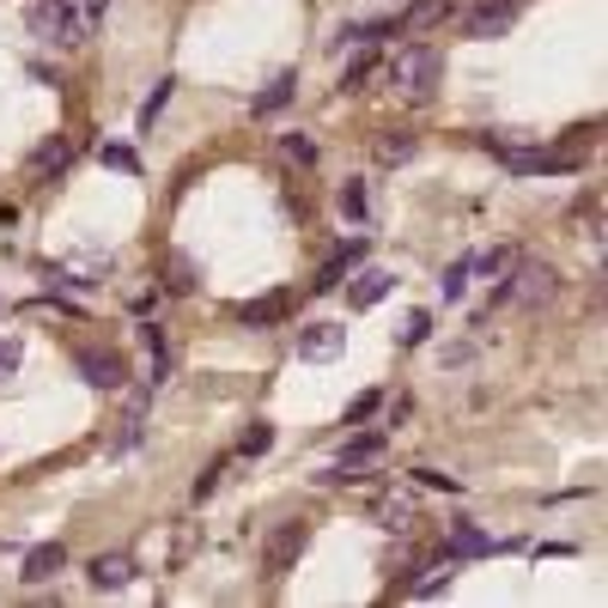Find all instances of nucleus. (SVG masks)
<instances>
[{
  "instance_id": "1",
  "label": "nucleus",
  "mask_w": 608,
  "mask_h": 608,
  "mask_svg": "<svg viewBox=\"0 0 608 608\" xmlns=\"http://www.w3.org/2000/svg\"><path fill=\"white\" fill-rule=\"evenodd\" d=\"M25 19H31V31H37V37L55 43V49H74V43L92 37V19H86L74 0H31Z\"/></svg>"
},
{
  "instance_id": "2",
  "label": "nucleus",
  "mask_w": 608,
  "mask_h": 608,
  "mask_svg": "<svg viewBox=\"0 0 608 608\" xmlns=\"http://www.w3.org/2000/svg\"><path fill=\"white\" fill-rule=\"evenodd\" d=\"M390 80H396L408 98H432L438 80H444V55H438L432 43H408V49L390 61Z\"/></svg>"
},
{
  "instance_id": "3",
  "label": "nucleus",
  "mask_w": 608,
  "mask_h": 608,
  "mask_svg": "<svg viewBox=\"0 0 608 608\" xmlns=\"http://www.w3.org/2000/svg\"><path fill=\"white\" fill-rule=\"evenodd\" d=\"M493 153H499V165L505 171H517V177H560V171H572L578 165V153H542V146H529V140H487Z\"/></svg>"
},
{
  "instance_id": "4",
  "label": "nucleus",
  "mask_w": 608,
  "mask_h": 608,
  "mask_svg": "<svg viewBox=\"0 0 608 608\" xmlns=\"http://www.w3.org/2000/svg\"><path fill=\"white\" fill-rule=\"evenodd\" d=\"M505 268H511V286H505V299L529 304V311H542V304L560 292V274H554L548 262H536V256H523V262H505Z\"/></svg>"
},
{
  "instance_id": "5",
  "label": "nucleus",
  "mask_w": 608,
  "mask_h": 608,
  "mask_svg": "<svg viewBox=\"0 0 608 608\" xmlns=\"http://www.w3.org/2000/svg\"><path fill=\"white\" fill-rule=\"evenodd\" d=\"M517 19H523V7H517V0H475V7H463V37H475V43L511 37Z\"/></svg>"
},
{
  "instance_id": "6",
  "label": "nucleus",
  "mask_w": 608,
  "mask_h": 608,
  "mask_svg": "<svg viewBox=\"0 0 608 608\" xmlns=\"http://www.w3.org/2000/svg\"><path fill=\"white\" fill-rule=\"evenodd\" d=\"M74 371H80L92 390H122L128 384V365H122V353H110V347H74Z\"/></svg>"
},
{
  "instance_id": "7",
  "label": "nucleus",
  "mask_w": 608,
  "mask_h": 608,
  "mask_svg": "<svg viewBox=\"0 0 608 608\" xmlns=\"http://www.w3.org/2000/svg\"><path fill=\"white\" fill-rule=\"evenodd\" d=\"M299 554H304V523H274V529H268V548H262L268 578L292 572V560H299Z\"/></svg>"
},
{
  "instance_id": "8",
  "label": "nucleus",
  "mask_w": 608,
  "mask_h": 608,
  "mask_svg": "<svg viewBox=\"0 0 608 608\" xmlns=\"http://www.w3.org/2000/svg\"><path fill=\"white\" fill-rule=\"evenodd\" d=\"M347 353V329L341 323H311V329L299 335V359H311V365H329V359Z\"/></svg>"
},
{
  "instance_id": "9",
  "label": "nucleus",
  "mask_w": 608,
  "mask_h": 608,
  "mask_svg": "<svg viewBox=\"0 0 608 608\" xmlns=\"http://www.w3.org/2000/svg\"><path fill=\"white\" fill-rule=\"evenodd\" d=\"M371 517H378V523H384L390 536H414V529L426 523V517H420V505H414V499H402V493H378V499H371Z\"/></svg>"
},
{
  "instance_id": "10",
  "label": "nucleus",
  "mask_w": 608,
  "mask_h": 608,
  "mask_svg": "<svg viewBox=\"0 0 608 608\" xmlns=\"http://www.w3.org/2000/svg\"><path fill=\"white\" fill-rule=\"evenodd\" d=\"M61 566H67V548L61 542H37V548H25V560H19V578H25V584H49Z\"/></svg>"
},
{
  "instance_id": "11",
  "label": "nucleus",
  "mask_w": 608,
  "mask_h": 608,
  "mask_svg": "<svg viewBox=\"0 0 608 608\" xmlns=\"http://www.w3.org/2000/svg\"><path fill=\"white\" fill-rule=\"evenodd\" d=\"M292 311V292H262V299L238 304V323L244 329H268V323H280Z\"/></svg>"
},
{
  "instance_id": "12",
  "label": "nucleus",
  "mask_w": 608,
  "mask_h": 608,
  "mask_svg": "<svg viewBox=\"0 0 608 608\" xmlns=\"http://www.w3.org/2000/svg\"><path fill=\"white\" fill-rule=\"evenodd\" d=\"M390 286H396V274H384V268H359L353 286H347V299L359 304V311H371V304H384Z\"/></svg>"
},
{
  "instance_id": "13",
  "label": "nucleus",
  "mask_w": 608,
  "mask_h": 608,
  "mask_svg": "<svg viewBox=\"0 0 608 608\" xmlns=\"http://www.w3.org/2000/svg\"><path fill=\"white\" fill-rule=\"evenodd\" d=\"M92 584L98 590H122V584H134V560L128 554H98L92 560Z\"/></svg>"
},
{
  "instance_id": "14",
  "label": "nucleus",
  "mask_w": 608,
  "mask_h": 608,
  "mask_svg": "<svg viewBox=\"0 0 608 608\" xmlns=\"http://www.w3.org/2000/svg\"><path fill=\"white\" fill-rule=\"evenodd\" d=\"M61 274L80 280V286H98V280L110 274V256L104 250H80V256H67V262H61Z\"/></svg>"
},
{
  "instance_id": "15",
  "label": "nucleus",
  "mask_w": 608,
  "mask_h": 608,
  "mask_svg": "<svg viewBox=\"0 0 608 608\" xmlns=\"http://www.w3.org/2000/svg\"><path fill=\"white\" fill-rule=\"evenodd\" d=\"M493 548H499V542H493L487 529H475V523L450 529V554H457V560H481V554H493Z\"/></svg>"
},
{
  "instance_id": "16",
  "label": "nucleus",
  "mask_w": 608,
  "mask_h": 608,
  "mask_svg": "<svg viewBox=\"0 0 608 608\" xmlns=\"http://www.w3.org/2000/svg\"><path fill=\"white\" fill-rule=\"evenodd\" d=\"M67 159H74V140H67V134H55V140H43V146H37V159H31V177H55Z\"/></svg>"
},
{
  "instance_id": "17",
  "label": "nucleus",
  "mask_w": 608,
  "mask_h": 608,
  "mask_svg": "<svg viewBox=\"0 0 608 608\" xmlns=\"http://www.w3.org/2000/svg\"><path fill=\"white\" fill-rule=\"evenodd\" d=\"M140 341H146V353H153V384H165V378H171V347H165V329H159V323H140Z\"/></svg>"
},
{
  "instance_id": "18",
  "label": "nucleus",
  "mask_w": 608,
  "mask_h": 608,
  "mask_svg": "<svg viewBox=\"0 0 608 608\" xmlns=\"http://www.w3.org/2000/svg\"><path fill=\"white\" fill-rule=\"evenodd\" d=\"M292 104V74H274V80L262 86V92H256V116H274V110H286Z\"/></svg>"
},
{
  "instance_id": "19",
  "label": "nucleus",
  "mask_w": 608,
  "mask_h": 608,
  "mask_svg": "<svg viewBox=\"0 0 608 608\" xmlns=\"http://www.w3.org/2000/svg\"><path fill=\"white\" fill-rule=\"evenodd\" d=\"M359 256H365V244H359V238H353V244H341V250H335V256H329V262H323V274H317V292H329V286H335V280H341V274H347V268H353V262H359Z\"/></svg>"
},
{
  "instance_id": "20",
  "label": "nucleus",
  "mask_w": 608,
  "mask_h": 608,
  "mask_svg": "<svg viewBox=\"0 0 608 608\" xmlns=\"http://www.w3.org/2000/svg\"><path fill=\"white\" fill-rule=\"evenodd\" d=\"M159 286L165 292H195V268H189V256H165V268H159Z\"/></svg>"
},
{
  "instance_id": "21",
  "label": "nucleus",
  "mask_w": 608,
  "mask_h": 608,
  "mask_svg": "<svg viewBox=\"0 0 608 608\" xmlns=\"http://www.w3.org/2000/svg\"><path fill=\"white\" fill-rule=\"evenodd\" d=\"M378 74V55H371V43H365V55H353L347 61V74H341V92H365V80Z\"/></svg>"
},
{
  "instance_id": "22",
  "label": "nucleus",
  "mask_w": 608,
  "mask_h": 608,
  "mask_svg": "<svg viewBox=\"0 0 608 608\" xmlns=\"http://www.w3.org/2000/svg\"><path fill=\"white\" fill-rule=\"evenodd\" d=\"M444 13H450L444 0H420V7H408V13L396 19V25H402V31H426V25H438Z\"/></svg>"
},
{
  "instance_id": "23",
  "label": "nucleus",
  "mask_w": 608,
  "mask_h": 608,
  "mask_svg": "<svg viewBox=\"0 0 608 608\" xmlns=\"http://www.w3.org/2000/svg\"><path fill=\"white\" fill-rule=\"evenodd\" d=\"M450 572H457V554H444V560H432V566H426V578L414 584V596H438L450 584Z\"/></svg>"
},
{
  "instance_id": "24",
  "label": "nucleus",
  "mask_w": 608,
  "mask_h": 608,
  "mask_svg": "<svg viewBox=\"0 0 608 608\" xmlns=\"http://www.w3.org/2000/svg\"><path fill=\"white\" fill-rule=\"evenodd\" d=\"M414 159V134H384L378 140V165H408Z\"/></svg>"
},
{
  "instance_id": "25",
  "label": "nucleus",
  "mask_w": 608,
  "mask_h": 608,
  "mask_svg": "<svg viewBox=\"0 0 608 608\" xmlns=\"http://www.w3.org/2000/svg\"><path fill=\"white\" fill-rule=\"evenodd\" d=\"M371 457H384V432H353L347 438V463H371Z\"/></svg>"
},
{
  "instance_id": "26",
  "label": "nucleus",
  "mask_w": 608,
  "mask_h": 608,
  "mask_svg": "<svg viewBox=\"0 0 608 608\" xmlns=\"http://www.w3.org/2000/svg\"><path fill=\"white\" fill-rule=\"evenodd\" d=\"M341 213H347V219H371V189L359 183V177L341 189Z\"/></svg>"
},
{
  "instance_id": "27",
  "label": "nucleus",
  "mask_w": 608,
  "mask_h": 608,
  "mask_svg": "<svg viewBox=\"0 0 608 608\" xmlns=\"http://www.w3.org/2000/svg\"><path fill=\"white\" fill-rule=\"evenodd\" d=\"M280 153H286L292 165H317V140H311V134H286V140H280Z\"/></svg>"
},
{
  "instance_id": "28",
  "label": "nucleus",
  "mask_w": 608,
  "mask_h": 608,
  "mask_svg": "<svg viewBox=\"0 0 608 608\" xmlns=\"http://www.w3.org/2000/svg\"><path fill=\"white\" fill-rule=\"evenodd\" d=\"M469 274H475V262H469V256H463V262H450V268H444V299H463Z\"/></svg>"
},
{
  "instance_id": "29",
  "label": "nucleus",
  "mask_w": 608,
  "mask_h": 608,
  "mask_svg": "<svg viewBox=\"0 0 608 608\" xmlns=\"http://www.w3.org/2000/svg\"><path fill=\"white\" fill-rule=\"evenodd\" d=\"M378 402H384V396H378V390H359V396H353V402H347V426H359V420H371V414H378Z\"/></svg>"
},
{
  "instance_id": "30",
  "label": "nucleus",
  "mask_w": 608,
  "mask_h": 608,
  "mask_svg": "<svg viewBox=\"0 0 608 608\" xmlns=\"http://www.w3.org/2000/svg\"><path fill=\"white\" fill-rule=\"evenodd\" d=\"M268 444H274V426H268V420H256L250 432H244V444H238V450H244V457H262Z\"/></svg>"
},
{
  "instance_id": "31",
  "label": "nucleus",
  "mask_w": 608,
  "mask_h": 608,
  "mask_svg": "<svg viewBox=\"0 0 608 608\" xmlns=\"http://www.w3.org/2000/svg\"><path fill=\"white\" fill-rule=\"evenodd\" d=\"M426 335H432V317H426V311H414V317L396 329V341H402V347H414V341H426Z\"/></svg>"
},
{
  "instance_id": "32",
  "label": "nucleus",
  "mask_w": 608,
  "mask_h": 608,
  "mask_svg": "<svg viewBox=\"0 0 608 608\" xmlns=\"http://www.w3.org/2000/svg\"><path fill=\"white\" fill-rule=\"evenodd\" d=\"M323 487H353V481H365V475H359V463H335V469H323Z\"/></svg>"
},
{
  "instance_id": "33",
  "label": "nucleus",
  "mask_w": 608,
  "mask_h": 608,
  "mask_svg": "<svg viewBox=\"0 0 608 608\" xmlns=\"http://www.w3.org/2000/svg\"><path fill=\"white\" fill-rule=\"evenodd\" d=\"M98 159H104V165H110V171H128V177H134V171H140V159H134L128 146H104V153H98Z\"/></svg>"
},
{
  "instance_id": "34",
  "label": "nucleus",
  "mask_w": 608,
  "mask_h": 608,
  "mask_svg": "<svg viewBox=\"0 0 608 608\" xmlns=\"http://www.w3.org/2000/svg\"><path fill=\"white\" fill-rule=\"evenodd\" d=\"M171 92H177V80H159V92L146 98V110H140V122H153V116H159V110H165V104H171Z\"/></svg>"
},
{
  "instance_id": "35",
  "label": "nucleus",
  "mask_w": 608,
  "mask_h": 608,
  "mask_svg": "<svg viewBox=\"0 0 608 608\" xmlns=\"http://www.w3.org/2000/svg\"><path fill=\"white\" fill-rule=\"evenodd\" d=\"M414 481L432 487V493H457V475H438V469H414Z\"/></svg>"
},
{
  "instance_id": "36",
  "label": "nucleus",
  "mask_w": 608,
  "mask_h": 608,
  "mask_svg": "<svg viewBox=\"0 0 608 608\" xmlns=\"http://www.w3.org/2000/svg\"><path fill=\"white\" fill-rule=\"evenodd\" d=\"M165 554H171V566H183V560L195 554V529H177V542L165 548Z\"/></svg>"
},
{
  "instance_id": "37",
  "label": "nucleus",
  "mask_w": 608,
  "mask_h": 608,
  "mask_svg": "<svg viewBox=\"0 0 608 608\" xmlns=\"http://www.w3.org/2000/svg\"><path fill=\"white\" fill-rule=\"evenodd\" d=\"M219 475H225V463H207V469H201V481H195V499H207V493L219 487Z\"/></svg>"
},
{
  "instance_id": "38",
  "label": "nucleus",
  "mask_w": 608,
  "mask_h": 608,
  "mask_svg": "<svg viewBox=\"0 0 608 608\" xmlns=\"http://www.w3.org/2000/svg\"><path fill=\"white\" fill-rule=\"evenodd\" d=\"M19 371V341H0V384Z\"/></svg>"
},
{
  "instance_id": "39",
  "label": "nucleus",
  "mask_w": 608,
  "mask_h": 608,
  "mask_svg": "<svg viewBox=\"0 0 608 608\" xmlns=\"http://www.w3.org/2000/svg\"><path fill=\"white\" fill-rule=\"evenodd\" d=\"M74 7H80V13H86V19H92V25H98V13H104L110 0H74Z\"/></svg>"
}]
</instances>
